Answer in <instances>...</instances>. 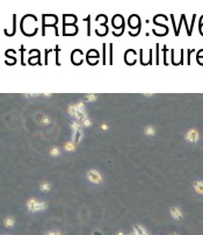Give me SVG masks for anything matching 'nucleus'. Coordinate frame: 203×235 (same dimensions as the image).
Segmentation results:
<instances>
[{"mask_svg": "<svg viewBox=\"0 0 203 235\" xmlns=\"http://www.w3.org/2000/svg\"><path fill=\"white\" fill-rule=\"evenodd\" d=\"M186 139H187V141H189L192 143H195L200 139V134H199V132L196 129H189L187 132V134H186Z\"/></svg>", "mask_w": 203, "mask_h": 235, "instance_id": "f257e3e1", "label": "nucleus"}, {"mask_svg": "<svg viewBox=\"0 0 203 235\" xmlns=\"http://www.w3.org/2000/svg\"><path fill=\"white\" fill-rule=\"evenodd\" d=\"M194 189L195 191L200 194H203V182L202 181H197L194 183Z\"/></svg>", "mask_w": 203, "mask_h": 235, "instance_id": "f03ea898", "label": "nucleus"}, {"mask_svg": "<svg viewBox=\"0 0 203 235\" xmlns=\"http://www.w3.org/2000/svg\"><path fill=\"white\" fill-rule=\"evenodd\" d=\"M172 215L174 219H182L183 214L179 208H172Z\"/></svg>", "mask_w": 203, "mask_h": 235, "instance_id": "7ed1b4c3", "label": "nucleus"}, {"mask_svg": "<svg viewBox=\"0 0 203 235\" xmlns=\"http://www.w3.org/2000/svg\"><path fill=\"white\" fill-rule=\"evenodd\" d=\"M135 235H148V233L140 226H135Z\"/></svg>", "mask_w": 203, "mask_h": 235, "instance_id": "20e7f679", "label": "nucleus"}, {"mask_svg": "<svg viewBox=\"0 0 203 235\" xmlns=\"http://www.w3.org/2000/svg\"><path fill=\"white\" fill-rule=\"evenodd\" d=\"M13 220L12 219H6V226H13Z\"/></svg>", "mask_w": 203, "mask_h": 235, "instance_id": "39448f33", "label": "nucleus"}, {"mask_svg": "<svg viewBox=\"0 0 203 235\" xmlns=\"http://www.w3.org/2000/svg\"><path fill=\"white\" fill-rule=\"evenodd\" d=\"M47 235H61V234H59V233H51V232H50V233H48Z\"/></svg>", "mask_w": 203, "mask_h": 235, "instance_id": "423d86ee", "label": "nucleus"}, {"mask_svg": "<svg viewBox=\"0 0 203 235\" xmlns=\"http://www.w3.org/2000/svg\"><path fill=\"white\" fill-rule=\"evenodd\" d=\"M171 235H178V234H171Z\"/></svg>", "mask_w": 203, "mask_h": 235, "instance_id": "0eeeda50", "label": "nucleus"}]
</instances>
